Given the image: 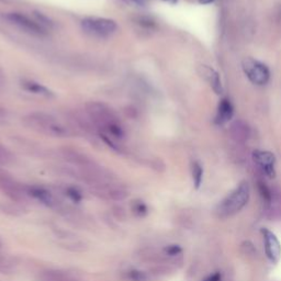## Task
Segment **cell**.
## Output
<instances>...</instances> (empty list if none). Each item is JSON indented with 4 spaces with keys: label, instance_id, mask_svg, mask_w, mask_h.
Masks as SVG:
<instances>
[{
    "label": "cell",
    "instance_id": "11",
    "mask_svg": "<svg viewBox=\"0 0 281 281\" xmlns=\"http://www.w3.org/2000/svg\"><path fill=\"white\" fill-rule=\"evenodd\" d=\"M38 281H81L67 271L59 269H48L41 271Z\"/></svg>",
    "mask_w": 281,
    "mask_h": 281
},
{
    "label": "cell",
    "instance_id": "27",
    "mask_svg": "<svg viewBox=\"0 0 281 281\" xmlns=\"http://www.w3.org/2000/svg\"><path fill=\"white\" fill-rule=\"evenodd\" d=\"M214 0H200V3H202V4H209V3H211V2H213Z\"/></svg>",
    "mask_w": 281,
    "mask_h": 281
},
{
    "label": "cell",
    "instance_id": "21",
    "mask_svg": "<svg viewBox=\"0 0 281 281\" xmlns=\"http://www.w3.org/2000/svg\"><path fill=\"white\" fill-rule=\"evenodd\" d=\"M65 193H66V196L70 198V199L73 202H76V204H78V202H80L82 200L81 192L75 187H68V188H66Z\"/></svg>",
    "mask_w": 281,
    "mask_h": 281
},
{
    "label": "cell",
    "instance_id": "19",
    "mask_svg": "<svg viewBox=\"0 0 281 281\" xmlns=\"http://www.w3.org/2000/svg\"><path fill=\"white\" fill-rule=\"evenodd\" d=\"M258 191H259L262 199H264L267 204H270L271 199H273V193H271L270 189L265 182L258 181Z\"/></svg>",
    "mask_w": 281,
    "mask_h": 281
},
{
    "label": "cell",
    "instance_id": "26",
    "mask_svg": "<svg viewBox=\"0 0 281 281\" xmlns=\"http://www.w3.org/2000/svg\"><path fill=\"white\" fill-rule=\"evenodd\" d=\"M3 80H4V76H3V73L2 71L0 70V85L3 84Z\"/></svg>",
    "mask_w": 281,
    "mask_h": 281
},
{
    "label": "cell",
    "instance_id": "22",
    "mask_svg": "<svg viewBox=\"0 0 281 281\" xmlns=\"http://www.w3.org/2000/svg\"><path fill=\"white\" fill-rule=\"evenodd\" d=\"M164 253L168 256H178L182 253V248L179 245H168L164 248Z\"/></svg>",
    "mask_w": 281,
    "mask_h": 281
},
{
    "label": "cell",
    "instance_id": "7",
    "mask_svg": "<svg viewBox=\"0 0 281 281\" xmlns=\"http://www.w3.org/2000/svg\"><path fill=\"white\" fill-rule=\"evenodd\" d=\"M26 191L30 197L38 200L42 204L49 206V208L59 209L61 202L56 199V197H55L49 189L40 186H32L26 188Z\"/></svg>",
    "mask_w": 281,
    "mask_h": 281
},
{
    "label": "cell",
    "instance_id": "9",
    "mask_svg": "<svg viewBox=\"0 0 281 281\" xmlns=\"http://www.w3.org/2000/svg\"><path fill=\"white\" fill-rule=\"evenodd\" d=\"M253 158H254L255 162L260 166L267 176L269 178H275L276 157L273 153L267 151H255L254 153H253Z\"/></svg>",
    "mask_w": 281,
    "mask_h": 281
},
{
    "label": "cell",
    "instance_id": "16",
    "mask_svg": "<svg viewBox=\"0 0 281 281\" xmlns=\"http://www.w3.org/2000/svg\"><path fill=\"white\" fill-rule=\"evenodd\" d=\"M127 279L128 281H150V276L143 270L131 269L127 271Z\"/></svg>",
    "mask_w": 281,
    "mask_h": 281
},
{
    "label": "cell",
    "instance_id": "14",
    "mask_svg": "<svg viewBox=\"0 0 281 281\" xmlns=\"http://www.w3.org/2000/svg\"><path fill=\"white\" fill-rule=\"evenodd\" d=\"M21 85L22 87H24V89L34 95L47 97V98H50V97L54 96L52 91H51L49 88H47V87L39 84V82H35L33 80H24Z\"/></svg>",
    "mask_w": 281,
    "mask_h": 281
},
{
    "label": "cell",
    "instance_id": "23",
    "mask_svg": "<svg viewBox=\"0 0 281 281\" xmlns=\"http://www.w3.org/2000/svg\"><path fill=\"white\" fill-rule=\"evenodd\" d=\"M113 210H114L113 211L114 215H116L119 220H123L124 218H126V212H124V210L121 208V206H116Z\"/></svg>",
    "mask_w": 281,
    "mask_h": 281
},
{
    "label": "cell",
    "instance_id": "5",
    "mask_svg": "<svg viewBox=\"0 0 281 281\" xmlns=\"http://www.w3.org/2000/svg\"><path fill=\"white\" fill-rule=\"evenodd\" d=\"M80 25L86 33L99 38L111 35L118 29L116 21L107 18H87L81 21Z\"/></svg>",
    "mask_w": 281,
    "mask_h": 281
},
{
    "label": "cell",
    "instance_id": "3",
    "mask_svg": "<svg viewBox=\"0 0 281 281\" xmlns=\"http://www.w3.org/2000/svg\"><path fill=\"white\" fill-rule=\"evenodd\" d=\"M250 186L246 181L239 183V186L231 195L228 196L219 204L216 213L219 214L220 218H228V216L235 214L246 205L248 199H250Z\"/></svg>",
    "mask_w": 281,
    "mask_h": 281
},
{
    "label": "cell",
    "instance_id": "28",
    "mask_svg": "<svg viewBox=\"0 0 281 281\" xmlns=\"http://www.w3.org/2000/svg\"><path fill=\"white\" fill-rule=\"evenodd\" d=\"M1 246H2V243H1V241H0V250H1Z\"/></svg>",
    "mask_w": 281,
    "mask_h": 281
},
{
    "label": "cell",
    "instance_id": "6",
    "mask_svg": "<svg viewBox=\"0 0 281 281\" xmlns=\"http://www.w3.org/2000/svg\"><path fill=\"white\" fill-rule=\"evenodd\" d=\"M242 67L245 75L253 84L262 86L268 82L270 78V72L265 64L252 57H247L243 59Z\"/></svg>",
    "mask_w": 281,
    "mask_h": 281
},
{
    "label": "cell",
    "instance_id": "4",
    "mask_svg": "<svg viewBox=\"0 0 281 281\" xmlns=\"http://www.w3.org/2000/svg\"><path fill=\"white\" fill-rule=\"evenodd\" d=\"M9 24L15 26L18 29L34 36H45L48 34V29L41 25L38 20L31 19L29 16L21 12H8L4 15Z\"/></svg>",
    "mask_w": 281,
    "mask_h": 281
},
{
    "label": "cell",
    "instance_id": "10",
    "mask_svg": "<svg viewBox=\"0 0 281 281\" xmlns=\"http://www.w3.org/2000/svg\"><path fill=\"white\" fill-rule=\"evenodd\" d=\"M199 73L200 75L209 82L215 94L221 95L223 93V86L222 82H221L220 74L218 72H215L213 68H211L209 66L201 65L199 66Z\"/></svg>",
    "mask_w": 281,
    "mask_h": 281
},
{
    "label": "cell",
    "instance_id": "15",
    "mask_svg": "<svg viewBox=\"0 0 281 281\" xmlns=\"http://www.w3.org/2000/svg\"><path fill=\"white\" fill-rule=\"evenodd\" d=\"M191 172H192V179H193V183H195V187L196 189H199L202 183V179H204V168L201 167V165L199 163L195 162V163H192Z\"/></svg>",
    "mask_w": 281,
    "mask_h": 281
},
{
    "label": "cell",
    "instance_id": "13",
    "mask_svg": "<svg viewBox=\"0 0 281 281\" xmlns=\"http://www.w3.org/2000/svg\"><path fill=\"white\" fill-rule=\"evenodd\" d=\"M234 116V108L229 99H222L219 103L218 113L215 117V122L218 124H224L230 121Z\"/></svg>",
    "mask_w": 281,
    "mask_h": 281
},
{
    "label": "cell",
    "instance_id": "25",
    "mask_svg": "<svg viewBox=\"0 0 281 281\" xmlns=\"http://www.w3.org/2000/svg\"><path fill=\"white\" fill-rule=\"evenodd\" d=\"M123 1L135 4V6H144V4L146 3V0H123Z\"/></svg>",
    "mask_w": 281,
    "mask_h": 281
},
{
    "label": "cell",
    "instance_id": "8",
    "mask_svg": "<svg viewBox=\"0 0 281 281\" xmlns=\"http://www.w3.org/2000/svg\"><path fill=\"white\" fill-rule=\"evenodd\" d=\"M262 236H264L265 252L269 260L274 264H277L281 258V245L276 235L269 231L268 229H261Z\"/></svg>",
    "mask_w": 281,
    "mask_h": 281
},
{
    "label": "cell",
    "instance_id": "17",
    "mask_svg": "<svg viewBox=\"0 0 281 281\" xmlns=\"http://www.w3.org/2000/svg\"><path fill=\"white\" fill-rule=\"evenodd\" d=\"M131 210L133 213H134V215L137 216V218H144V216H146L147 213H149V208H147V205L144 204V202L140 201V200H136L133 202Z\"/></svg>",
    "mask_w": 281,
    "mask_h": 281
},
{
    "label": "cell",
    "instance_id": "1",
    "mask_svg": "<svg viewBox=\"0 0 281 281\" xmlns=\"http://www.w3.org/2000/svg\"><path fill=\"white\" fill-rule=\"evenodd\" d=\"M86 114L94 127L100 128L103 135L110 139H122L124 136L123 128L113 110L107 104L98 101H91L86 104Z\"/></svg>",
    "mask_w": 281,
    "mask_h": 281
},
{
    "label": "cell",
    "instance_id": "18",
    "mask_svg": "<svg viewBox=\"0 0 281 281\" xmlns=\"http://www.w3.org/2000/svg\"><path fill=\"white\" fill-rule=\"evenodd\" d=\"M13 271V264L9 258L0 252V273L9 275Z\"/></svg>",
    "mask_w": 281,
    "mask_h": 281
},
{
    "label": "cell",
    "instance_id": "2",
    "mask_svg": "<svg viewBox=\"0 0 281 281\" xmlns=\"http://www.w3.org/2000/svg\"><path fill=\"white\" fill-rule=\"evenodd\" d=\"M24 124L39 133L51 137H70L73 132L62 120L53 114L45 112H33L24 118Z\"/></svg>",
    "mask_w": 281,
    "mask_h": 281
},
{
    "label": "cell",
    "instance_id": "29",
    "mask_svg": "<svg viewBox=\"0 0 281 281\" xmlns=\"http://www.w3.org/2000/svg\"><path fill=\"white\" fill-rule=\"evenodd\" d=\"M166 1H169V0H166Z\"/></svg>",
    "mask_w": 281,
    "mask_h": 281
},
{
    "label": "cell",
    "instance_id": "12",
    "mask_svg": "<svg viewBox=\"0 0 281 281\" xmlns=\"http://www.w3.org/2000/svg\"><path fill=\"white\" fill-rule=\"evenodd\" d=\"M62 155L68 163L75 165L76 167H78L79 169L88 167V166L95 164L94 160H91L89 157H87L85 154L79 153V152L74 150H68V149L63 150Z\"/></svg>",
    "mask_w": 281,
    "mask_h": 281
},
{
    "label": "cell",
    "instance_id": "20",
    "mask_svg": "<svg viewBox=\"0 0 281 281\" xmlns=\"http://www.w3.org/2000/svg\"><path fill=\"white\" fill-rule=\"evenodd\" d=\"M13 162V156L6 147L0 144V165H9Z\"/></svg>",
    "mask_w": 281,
    "mask_h": 281
},
{
    "label": "cell",
    "instance_id": "24",
    "mask_svg": "<svg viewBox=\"0 0 281 281\" xmlns=\"http://www.w3.org/2000/svg\"><path fill=\"white\" fill-rule=\"evenodd\" d=\"M221 279H222V275L220 273H214L204 278V281H221Z\"/></svg>",
    "mask_w": 281,
    "mask_h": 281
}]
</instances>
